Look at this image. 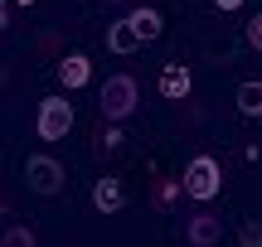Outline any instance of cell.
I'll return each mask as SVG.
<instances>
[{
	"label": "cell",
	"instance_id": "cell-7",
	"mask_svg": "<svg viewBox=\"0 0 262 247\" xmlns=\"http://www.w3.org/2000/svg\"><path fill=\"white\" fill-rule=\"evenodd\" d=\"M88 78H93V63H88L83 54H68L63 63H58V83H63L68 92H73V87H83Z\"/></svg>",
	"mask_w": 262,
	"mask_h": 247
},
{
	"label": "cell",
	"instance_id": "cell-9",
	"mask_svg": "<svg viewBox=\"0 0 262 247\" xmlns=\"http://www.w3.org/2000/svg\"><path fill=\"white\" fill-rule=\"evenodd\" d=\"M93 204L102 213H117V209H122V184H117V180H97L93 184Z\"/></svg>",
	"mask_w": 262,
	"mask_h": 247
},
{
	"label": "cell",
	"instance_id": "cell-11",
	"mask_svg": "<svg viewBox=\"0 0 262 247\" xmlns=\"http://www.w3.org/2000/svg\"><path fill=\"white\" fill-rule=\"evenodd\" d=\"M238 112L243 116H262V83H243L238 87Z\"/></svg>",
	"mask_w": 262,
	"mask_h": 247
},
{
	"label": "cell",
	"instance_id": "cell-12",
	"mask_svg": "<svg viewBox=\"0 0 262 247\" xmlns=\"http://www.w3.org/2000/svg\"><path fill=\"white\" fill-rule=\"evenodd\" d=\"M0 247H39V242H34V233H29L25 223H10L5 238H0Z\"/></svg>",
	"mask_w": 262,
	"mask_h": 247
},
{
	"label": "cell",
	"instance_id": "cell-1",
	"mask_svg": "<svg viewBox=\"0 0 262 247\" xmlns=\"http://www.w3.org/2000/svg\"><path fill=\"white\" fill-rule=\"evenodd\" d=\"M180 184H185V194H189V199L209 204L219 189H224V170H219V160H214V155H194V160L185 165V180H180Z\"/></svg>",
	"mask_w": 262,
	"mask_h": 247
},
{
	"label": "cell",
	"instance_id": "cell-10",
	"mask_svg": "<svg viewBox=\"0 0 262 247\" xmlns=\"http://www.w3.org/2000/svg\"><path fill=\"white\" fill-rule=\"evenodd\" d=\"M126 19L136 24V34H141V39H156L160 29H165V24H160V10H131Z\"/></svg>",
	"mask_w": 262,
	"mask_h": 247
},
{
	"label": "cell",
	"instance_id": "cell-5",
	"mask_svg": "<svg viewBox=\"0 0 262 247\" xmlns=\"http://www.w3.org/2000/svg\"><path fill=\"white\" fill-rule=\"evenodd\" d=\"M224 238V218L219 213H194V218L185 223V242L189 247H214Z\"/></svg>",
	"mask_w": 262,
	"mask_h": 247
},
{
	"label": "cell",
	"instance_id": "cell-8",
	"mask_svg": "<svg viewBox=\"0 0 262 247\" xmlns=\"http://www.w3.org/2000/svg\"><path fill=\"white\" fill-rule=\"evenodd\" d=\"M141 44H146V39L136 34V24H131V19H122V24L107 29V48H112V54H136Z\"/></svg>",
	"mask_w": 262,
	"mask_h": 247
},
{
	"label": "cell",
	"instance_id": "cell-2",
	"mask_svg": "<svg viewBox=\"0 0 262 247\" xmlns=\"http://www.w3.org/2000/svg\"><path fill=\"white\" fill-rule=\"evenodd\" d=\"M97 107H102L107 121H126V116L136 112V78H131V73H112V78L102 83Z\"/></svg>",
	"mask_w": 262,
	"mask_h": 247
},
{
	"label": "cell",
	"instance_id": "cell-3",
	"mask_svg": "<svg viewBox=\"0 0 262 247\" xmlns=\"http://www.w3.org/2000/svg\"><path fill=\"white\" fill-rule=\"evenodd\" d=\"M34 131H39V141H63V136L73 131V102H68V97H44Z\"/></svg>",
	"mask_w": 262,
	"mask_h": 247
},
{
	"label": "cell",
	"instance_id": "cell-4",
	"mask_svg": "<svg viewBox=\"0 0 262 247\" xmlns=\"http://www.w3.org/2000/svg\"><path fill=\"white\" fill-rule=\"evenodd\" d=\"M25 184L34 194H58L63 189V165H58L54 155H29L25 160Z\"/></svg>",
	"mask_w": 262,
	"mask_h": 247
},
{
	"label": "cell",
	"instance_id": "cell-13",
	"mask_svg": "<svg viewBox=\"0 0 262 247\" xmlns=\"http://www.w3.org/2000/svg\"><path fill=\"white\" fill-rule=\"evenodd\" d=\"M238 247H262V218H248L238 228Z\"/></svg>",
	"mask_w": 262,
	"mask_h": 247
},
{
	"label": "cell",
	"instance_id": "cell-15",
	"mask_svg": "<svg viewBox=\"0 0 262 247\" xmlns=\"http://www.w3.org/2000/svg\"><path fill=\"white\" fill-rule=\"evenodd\" d=\"M214 5H219V10H238L243 0H214Z\"/></svg>",
	"mask_w": 262,
	"mask_h": 247
},
{
	"label": "cell",
	"instance_id": "cell-6",
	"mask_svg": "<svg viewBox=\"0 0 262 247\" xmlns=\"http://www.w3.org/2000/svg\"><path fill=\"white\" fill-rule=\"evenodd\" d=\"M189 87H194V78H189L185 63H165V68H160V97H170V102H185Z\"/></svg>",
	"mask_w": 262,
	"mask_h": 247
},
{
	"label": "cell",
	"instance_id": "cell-14",
	"mask_svg": "<svg viewBox=\"0 0 262 247\" xmlns=\"http://www.w3.org/2000/svg\"><path fill=\"white\" fill-rule=\"evenodd\" d=\"M248 44H253V48H262V15H253V19H248Z\"/></svg>",
	"mask_w": 262,
	"mask_h": 247
}]
</instances>
